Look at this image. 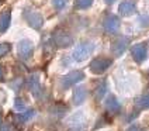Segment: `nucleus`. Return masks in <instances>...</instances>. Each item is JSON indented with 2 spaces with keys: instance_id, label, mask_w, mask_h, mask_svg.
<instances>
[{
  "instance_id": "f257e3e1",
  "label": "nucleus",
  "mask_w": 149,
  "mask_h": 131,
  "mask_svg": "<svg viewBox=\"0 0 149 131\" xmlns=\"http://www.w3.org/2000/svg\"><path fill=\"white\" fill-rule=\"evenodd\" d=\"M91 49H93V44H89V42L80 44V45L76 47V49L73 51V58L76 61H84V59L89 58V55L91 54Z\"/></svg>"
},
{
  "instance_id": "f03ea898",
  "label": "nucleus",
  "mask_w": 149,
  "mask_h": 131,
  "mask_svg": "<svg viewBox=\"0 0 149 131\" xmlns=\"http://www.w3.org/2000/svg\"><path fill=\"white\" fill-rule=\"evenodd\" d=\"M111 64V61L107 59V58H96L93 62H91V71L93 72H96V74H101V72H104L106 69H107L108 66Z\"/></svg>"
},
{
  "instance_id": "7ed1b4c3",
  "label": "nucleus",
  "mask_w": 149,
  "mask_h": 131,
  "mask_svg": "<svg viewBox=\"0 0 149 131\" xmlns=\"http://www.w3.org/2000/svg\"><path fill=\"white\" fill-rule=\"evenodd\" d=\"M33 44L28 41V40H24V41H21L18 45H17V51H18V55L23 58V59H27V58L31 57V54H33Z\"/></svg>"
},
{
  "instance_id": "20e7f679",
  "label": "nucleus",
  "mask_w": 149,
  "mask_h": 131,
  "mask_svg": "<svg viewBox=\"0 0 149 131\" xmlns=\"http://www.w3.org/2000/svg\"><path fill=\"white\" fill-rule=\"evenodd\" d=\"M132 57L136 61V62H139L141 64L142 61L146 58V55H148V51H146V45L145 44H136V45H134L132 47Z\"/></svg>"
},
{
  "instance_id": "39448f33",
  "label": "nucleus",
  "mask_w": 149,
  "mask_h": 131,
  "mask_svg": "<svg viewBox=\"0 0 149 131\" xmlns=\"http://www.w3.org/2000/svg\"><path fill=\"white\" fill-rule=\"evenodd\" d=\"M82 79H83L82 72H72V74L63 76L62 83H63V88H69V86H72V85H74V83L80 82Z\"/></svg>"
},
{
  "instance_id": "423d86ee",
  "label": "nucleus",
  "mask_w": 149,
  "mask_h": 131,
  "mask_svg": "<svg viewBox=\"0 0 149 131\" xmlns=\"http://www.w3.org/2000/svg\"><path fill=\"white\" fill-rule=\"evenodd\" d=\"M103 24H104L106 31H108V33H116L117 30H118V27H120V20L116 16H108L104 20Z\"/></svg>"
},
{
  "instance_id": "0eeeda50",
  "label": "nucleus",
  "mask_w": 149,
  "mask_h": 131,
  "mask_svg": "<svg viewBox=\"0 0 149 131\" xmlns=\"http://www.w3.org/2000/svg\"><path fill=\"white\" fill-rule=\"evenodd\" d=\"M25 18H27L28 24L31 25L33 28H41L42 17L40 16L38 13H35V11H30V13H27V14H25Z\"/></svg>"
},
{
  "instance_id": "6e6552de",
  "label": "nucleus",
  "mask_w": 149,
  "mask_h": 131,
  "mask_svg": "<svg viewBox=\"0 0 149 131\" xmlns=\"http://www.w3.org/2000/svg\"><path fill=\"white\" fill-rule=\"evenodd\" d=\"M135 13V1L134 0H127L123 1L120 6V14L123 16H131Z\"/></svg>"
},
{
  "instance_id": "1a4fd4ad",
  "label": "nucleus",
  "mask_w": 149,
  "mask_h": 131,
  "mask_svg": "<svg viewBox=\"0 0 149 131\" xmlns=\"http://www.w3.org/2000/svg\"><path fill=\"white\" fill-rule=\"evenodd\" d=\"M54 38H55L56 44L61 45V47H66V45H69L70 41H72L70 37H69L66 33H63V31H56L55 35H54Z\"/></svg>"
},
{
  "instance_id": "9d476101",
  "label": "nucleus",
  "mask_w": 149,
  "mask_h": 131,
  "mask_svg": "<svg viewBox=\"0 0 149 131\" xmlns=\"http://www.w3.org/2000/svg\"><path fill=\"white\" fill-rule=\"evenodd\" d=\"M10 25V11H4L0 14V33H4Z\"/></svg>"
},
{
  "instance_id": "9b49d317",
  "label": "nucleus",
  "mask_w": 149,
  "mask_h": 131,
  "mask_svg": "<svg viewBox=\"0 0 149 131\" xmlns=\"http://www.w3.org/2000/svg\"><path fill=\"white\" fill-rule=\"evenodd\" d=\"M127 44H128V40H125V38H121V40H117L116 44H114V49L117 51V55H120L125 48H127ZM114 51V52H116Z\"/></svg>"
},
{
  "instance_id": "f8f14e48",
  "label": "nucleus",
  "mask_w": 149,
  "mask_h": 131,
  "mask_svg": "<svg viewBox=\"0 0 149 131\" xmlns=\"http://www.w3.org/2000/svg\"><path fill=\"white\" fill-rule=\"evenodd\" d=\"M106 104H107V109H108V110H111V111H118V110H120V104H118L117 99L113 97V96L107 99Z\"/></svg>"
},
{
  "instance_id": "ddd939ff",
  "label": "nucleus",
  "mask_w": 149,
  "mask_h": 131,
  "mask_svg": "<svg viewBox=\"0 0 149 131\" xmlns=\"http://www.w3.org/2000/svg\"><path fill=\"white\" fill-rule=\"evenodd\" d=\"M84 95H86V89L84 88H79V89L74 92V103L76 104H79V103H82L83 100H84Z\"/></svg>"
},
{
  "instance_id": "4468645a",
  "label": "nucleus",
  "mask_w": 149,
  "mask_h": 131,
  "mask_svg": "<svg viewBox=\"0 0 149 131\" xmlns=\"http://www.w3.org/2000/svg\"><path fill=\"white\" fill-rule=\"evenodd\" d=\"M93 0H74V6L77 8H87L91 6Z\"/></svg>"
},
{
  "instance_id": "2eb2a0df",
  "label": "nucleus",
  "mask_w": 149,
  "mask_h": 131,
  "mask_svg": "<svg viewBox=\"0 0 149 131\" xmlns=\"http://www.w3.org/2000/svg\"><path fill=\"white\" fill-rule=\"evenodd\" d=\"M68 3H69V0H52V4L58 10H63L68 6Z\"/></svg>"
},
{
  "instance_id": "dca6fc26",
  "label": "nucleus",
  "mask_w": 149,
  "mask_h": 131,
  "mask_svg": "<svg viewBox=\"0 0 149 131\" xmlns=\"http://www.w3.org/2000/svg\"><path fill=\"white\" fill-rule=\"evenodd\" d=\"M136 103H139L141 107H148L149 106V96H143L141 100H138Z\"/></svg>"
},
{
  "instance_id": "f3484780",
  "label": "nucleus",
  "mask_w": 149,
  "mask_h": 131,
  "mask_svg": "<svg viewBox=\"0 0 149 131\" xmlns=\"http://www.w3.org/2000/svg\"><path fill=\"white\" fill-rule=\"evenodd\" d=\"M8 49H10V47H8L7 44H0V57L4 55L6 52H8Z\"/></svg>"
},
{
  "instance_id": "a211bd4d",
  "label": "nucleus",
  "mask_w": 149,
  "mask_h": 131,
  "mask_svg": "<svg viewBox=\"0 0 149 131\" xmlns=\"http://www.w3.org/2000/svg\"><path fill=\"white\" fill-rule=\"evenodd\" d=\"M16 109H17V110H24V109H25V104L21 102V100H20V99H17V100H16Z\"/></svg>"
},
{
  "instance_id": "6ab92c4d",
  "label": "nucleus",
  "mask_w": 149,
  "mask_h": 131,
  "mask_svg": "<svg viewBox=\"0 0 149 131\" xmlns=\"http://www.w3.org/2000/svg\"><path fill=\"white\" fill-rule=\"evenodd\" d=\"M0 81H3V69H1V66H0Z\"/></svg>"
},
{
  "instance_id": "aec40b11",
  "label": "nucleus",
  "mask_w": 149,
  "mask_h": 131,
  "mask_svg": "<svg viewBox=\"0 0 149 131\" xmlns=\"http://www.w3.org/2000/svg\"><path fill=\"white\" fill-rule=\"evenodd\" d=\"M128 131H141V130H138V128H130Z\"/></svg>"
},
{
  "instance_id": "412c9836",
  "label": "nucleus",
  "mask_w": 149,
  "mask_h": 131,
  "mask_svg": "<svg viewBox=\"0 0 149 131\" xmlns=\"http://www.w3.org/2000/svg\"><path fill=\"white\" fill-rule=\"evenodd\" d=\"M106 1H107V3H113L114 0H106Z\"/></svg>"
},
{
  "instance_id": "4be33fe9",
  "label": "nucleus",
  "mask_w": 149,
  "mask_h": 131,
  "mask_svg": "<svg viewBox=\"0 0 149 131\" xmlns=\"http://www.w3.org/2000/svg\"><path fill=\"white\" fill-rule=\"evenodd\" d=\"M0 1H3V0H0Z\"/></svg>"
}]
</instances>
